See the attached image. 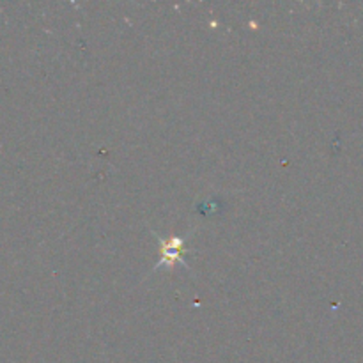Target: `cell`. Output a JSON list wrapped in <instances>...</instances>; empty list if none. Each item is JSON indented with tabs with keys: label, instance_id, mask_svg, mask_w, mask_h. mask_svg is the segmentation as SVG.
Masks as SVG:
<instances>
[{
	"label": "cell",
	"instance_id": "cell-1",
	"mask_svg": "<svg viewBox=\"0 0 363 363\" xmlns=\"http://www.w3.org/2000/svg\"><path fill=\"white\" fill-rule=\"evenodd\" d=\"M162 243V261L155 266L152 272H156L162 266H167V268H174L176 262L186 266L184 262V240L183 238H170V240H160Z\"/></svg>",
	"mask_w": 363,
	"mask_h": 363
}]
</instances>
